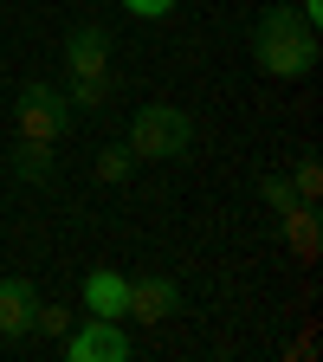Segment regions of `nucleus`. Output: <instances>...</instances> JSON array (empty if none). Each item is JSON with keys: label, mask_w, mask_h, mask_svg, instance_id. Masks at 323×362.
Here are the masks:
<instances>
[{"label": "nucleus", "mask_w": 323, "mask_h": 362, "mask_svg": "<svg viewBox=\"0 0 323 362\" xmlns=\"http://www.w3.org/2000/svg\"><path fill=\"white\" fill-rule=\"evenodd\" d=\"M33 310H39V291L26 279H0V337L7 343L33 337Z\"/></svg>", "instance_id": "0eeeda50"}, {"label": "nucleus", "mask_w": 323, "mask_h": 362, "mask_svg": "<svg viewBox=\"0 0 323 362\" xmlns=\"http://www.w3.org/2000/svg\"><path fill=\"white\" fill-rule=\"evenodd\" d=\"M175 310H181V285H175V279H162V272L129 279V310H123V317H136V324H168Z\"/></svg>", "instance_id": "423d86ee"}, {"label": "nucleus", "mask_w": 323, "mask_h": 362, "mask_svg": "<svg viewBox=\"0 0 323 362\" xmlns=\"http://www.w3.org/2000/svg\"><path fill=\"white\" fill-rule=\"evenodd\" d=\"M265 201H271V207H278V214H291V207H304V201H298V188H291V181H278V175H271V181H265Z\"/></svg>", "instance_id": "2eb2a0df"}, {"label": "nucleus", "mask_w": 323, "mask_h": 362, "mask_svg": "<svg viewBox=\"0 0 323 362\" xmlns=\"http://www.w3.org/2000/svg\"><path fill=\"white\" fill-rule=\"evenodd\" d=\"M129 168H136V156H129V149H104V156H98V181H123Z\"/></svg>", "instance_id": "4468645a"}, {"label": "nucleus", "mask_w": 323, "mask_h": 362, "mask_svg": "<svg viewBox=\"0 0 323 362\" xmlns=\"http://www.w3.org/2000/svg\"><path fill=\"white\" fill-rule=\"evenodd\" d=\"M65 356L71 362H129V330L117 317H84L65 330Z\"/></svg>", "instance_id": "20e7f679"}, {"label": "nucleus", "mask_w": 323, "mask_h": 362, "mask_svg": "<svg viewBox=\"0 0 323 362\" xmlns=\"http://www.w3.org/2000/svg\"><path fill=\"white\" fill-rule=\"evenodd\" d=\"M252 59H259V71H265V78H285V84L310 78V71H317V59H323L317 26H310L298 7H271V13L252 26Z\"/></svg>", "instance_id": "f257e3e1"}, {"label": "nucleus", "mask_w": 323, "mask_h": 362, "mask_svg": "<svg viewBox=\"0 0 323 362\" xmlns=\"http://www.w3.org/2000/svg\"><path fill=\"white\" fill-rule=\"evenodd\" d=\"M65 78H110V33L98 20L71 26V39H65Z\"/></svg>", "instance_id": "39448f33"}, {"label": "nucleus", "mask_w": 323, "mask_h": 362, "mask_svg": "<svg viewBox=\"0 0 323 362\" xmlns=\"http://www.w3.org/2000/svg\"><path fill=\"white\" fill-rule=\"evenodd\" d=\"M291 188H298L304 207H317V194H323V168H317V162H298V181H291Z\"/></svg>", "instance_id": "ddd939ff"}, {"label": "nucleus", "mask_w": 323, "mask_h": 362, "mask_svg": "<svg viewBox=\"0 0 323 362\" xmlns=\"http://www.w3.org/2000/svg\"><path fill=\"white\" fill-rule=\"evenodd\" d=\"M65 104H71V117H98L110 104V78H71L65 84Z\"/></svg>", "instance_id": "9d476101"}, {"label": "nucleus", "mask_w": 323, "mask_h": 362, "mask_svg": "<svg viewBox=\"0 0 323 362\" xmlns=\"http://www.w3.org/2000/svg\"><path fill=\"white\" fill-rule=\"evenodd\" d=\"M84 310H90V317H117V324H123V310H129V279H123V272H110V265H98V272L84 279Z\"/></svg>", "instance_id": "6e6552de"}, {"label": "nucleus", "mask_w": 323, "mask_h": 362, "mask_svg": "<svg viewBox=\"0 0 323 362\" xmlns=\"http://www.w3.org/2000/svg\"><path fill=\"white\" fill-rule=\"evenodd\" d=\"M71 330V310L65 304H39L33 310V337H65Z\"/></svg>", "instance_id": "f8f14e48"}, {"label": "nucleus", "mask_w": 323, "mask_h": 362, "mask_svg": "<svg viewBox=\"0 0 323 362\" xmlns=\"http://www.w3.org/2000/svg\"><path fill=\"white\" fill-rule=\"evenodd\" d=\"M65 123H71L65 90H52V84H26L20 90V136L26 143H59Z\"/></svg>", "instance_id": "7ed1b4c3"}, {"label": "nucleus", "mask_w": 323, "mask_h": 362, "mask_svg": "<svg viewBox=\"0 0 323 362\" xmlns=\"http://www.w3.org/2000/svg\"><path fill=\"white\" fill-rule=\"evenodd\" d=\"M298 13H304V20L317 26V20H323V0H298Z\"/></svg>", "instance_id": "f3484780"}, {"label": "nucleus", "mask_w": 323, "mask_h": 362, "mask_svg": "<svg viewBox=\"0 0 323 362\" xmlns=\"http://www.w3.org/2000/svg\"><path fill=\"white\" fill-rule=\"evenodd\" d=\"M188 143H194V117L175 110V104H143L129 123V156L136 162H175Z\"/></svg>", "instance_id": "f03ea898"}, {"label": "nucleus", "mask_w": 323, "mask_h": 362, "mask_svg": "<svg viewBox=\"0 0 323 362\" xmlns=\"http://www.w3.org/2000/svg\"><path fill=\"white\" fill-rule=\"evenodd\" d=\"M123 7H129L136 20H162V13H175V0H123Z\"/></svg>", "instance_id": "dca6fc26"}, {"label": "nucleus", "mask_w": 323, "mask_h": 362, "mask_svg": "<svg viewBox=\"0 0 323 362\" xmlns=\"http://www.w3.org/2000/svg\"><path fill=\"white\" fill-rule=\"evenodd\" d=\"M285 226H291V246L310 259V252H317V220H310V207H291V214H285Z\"/></svg>", "instance_id": "9b49d317"}, {"label": "nucleus", "mask_w": 323, "mask_h": 362, "mask_svg": "<svg viewBox=\"0 0 323 362\" xmlns=\"http://www.w3.org/2000/svg\"><path fill=\"white\" fill-rule=\"evenodd\" d=\"M52 156H59V143H26V136H20L13 175H20V181H33V188H39V181H52Z\"/></svg>", "instance_id": "1a4fd4ad"}]
</instances>
